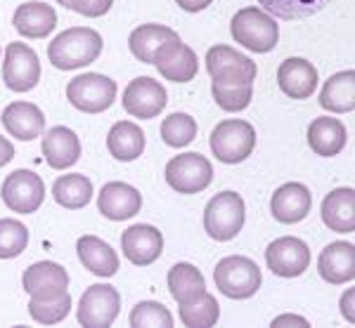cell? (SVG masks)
<instances>
[{
	"instance_id": "cell-1",
	"label": "cell",
	"mask_w": 355,
	"mask_h": 328,
	"mask_svg": "<svg viewBox=\"0 0 355 328\" xmlns=\"http://www.w3.org/2000/svg\"><path fill=\"white\" fill-rule=\"evenodd\" d=\"M102 48H105V43L95 28L73 26L53 38V43L48 45V60L53 62L55 69L73 71V69L93 64L100 57Z\"/></svg>"
},
{
	"instance_id": "cell-2",
	"label": "cell",
	"mask_w": 355,
	"mask_h": 328,
	"mask_svg": "<svg viewBox=\"0 0 355 328\" xmlns=\"http://www.w3.org/2000/svg\"><path fill=\"white\" fill-rule=\"evenodd\" d=\"M232 40L251 53L266 55L275 50L279 40V26L266 10L261 8H242L230 21Z\"/></svg>"
},
{
	"instance_id": "cell-3",
	"label": "cell",
	"mask_w": 355,
	"mask_h": 328,
	"mask_svg": "<svg viewBox=\"0 0 355 328\" xmlns=\"http://www.w3.org/2000/svg\"><path fill=\"white\" fill-rule=\"evenodd\" d=\"M216 289L230 300H246L261 289L263 276L259 264L244 255H227L214 269Z\"/></svg>"
},
{
	"instance_id": "cell-4",
	"label": "cell",
	"mask_w": 355,
	"mask_h": 328,
	"mask_svg": "<svg viewBox=\"0 0 355 328\" xmlns=\"http://www.w3.org/2000/svg\"><path fill=\"white\" fill-rule=\"evenodd\" d=\"M209 147L220 163H242V161L251 156V152L256 147V130L251 123L239 118L220 120L214 128V132H211Z\"/></svg>"
},
{
	"instance_id": "cell-5",
	"label": "cell",
	"mask_w": 355,
	"mask_h": 328,
	"mask_svg": "<svg viewBox=\"0 0 355 328\" xmlns=\"http://www.w3.org/2000/svg\"><path fill=\"white\" fill-rule=\"evenodd\" d=\"M246 220L244 199L237 192H220L206 203L204 229L216 241H232L242 232Z\"/></svg>"
},
{
	"instance_id": "cell-6",
	"label": "cell",
	"mask_w": 355,
	"mask_h": 328,
	"mask_svg": "<svg viewBox=\"0 0 355 328\" xmlns=\"http://www.w3.org/2000/svg\"><path fill=\"white\" fill-rule=\"evenodd\" d=\"M116 80L102 73H81L67 85V100L83 113H102L116 100Z\"/></svg>"
},
{
	"instance_id": "cell-7",
	"label": "cell",
	"mask_w": 355,
	"mask_h": 328,
	"mask_svg": "<svg viewBox=\"0 0 355 328\" xmlns=\"http://www.w3.org/2000/svg\"><path fill=\"white\" fill-rule=\"evenodd\" d=\"M206 71L211 76V83L218 85H251L259 73L256 62L237 53L227 45H214L206 53Z\"/></svg>"
},
{
	"instance_id": "cell-8",
	"label": "cell",
	"mask_w": 355,
	"mask_h": 328,
	"mask_svg": "<svg viewBox=\"0 0 355 328\" xmlns=\"http://www.w3.org/2000/svg\"><path fill=\"white\" fill-rule=\"evenodd\" d=\"M166 182L178 194H199L214 182V165L202 154H180L166 163Z\"/></svg>"
},
{
	"instance_id": "cell-9",
	"label": "cell",
	"mask_w": 355,
	"mask_h": 328,
	"mask_svg": "<svg viewBox=\"0 0 355 328\" xmlns=\"http://www.w3.org/2000/svg\"><path fill=\"white\" fill-rule=\"evenodd\" d=\"M121 312V295L110 284H95L85 289L78 304V324L85 328H107Z\"/></svg>"
},
{
	"instance_id": "cell-10",
	"label": "cell",
	"mask_w": 355,
	"mask_h": 328,
	"mask_svg": "<svg viewBox=\"0 0 355 328\" xmlns=\"http://www.w3.org/2000/svg\"><path fill=\"white\" fill-rule=\"evenodd\" d=\"M0 197L12 212L28 215V212H36L43 206L45 182L41 175L31 170H15L12 175L5 177Z\"/></svg>"
},
{
	"instance_id": "cell-11",
	"label": "cell",
	"mask_w": 355,
	"mask_h": 328,
	"mask_svg": "<svg viewBox=\"0 0 355 328\" xmlns=\"http://www.w3.org/2000/svg\"><path fill=\"white\" fill-rule=\"evenodd\" d=\"M3 80L12 92H28L41 80V62L24 43H10L5 48Z\"/></svg>"
},
{
	"instance_id": "cell-12",
	"label": "cell",
	"mask_w": 355,
	"mask_h": 328,
	"mask_svg": "<svg viewBox=\"0 0 355 328\" xmlns=\"http://www.w3.org/2000/svg\"><path fill=\"white\" fill-rule=\"evenodd\" d=\"M121 104L130 116L150 120L157 118L166 109L168 95H166V88L159 80H154L150 76H140L125 85Z\"/></svg>"
},
{
	"instance_id": "cell-13",
	"label": "cell",
	"mask_w": 355,
	"mask_h": 328,
	"mask_svg": "<svg viewBox=\"0 0 355 328\" xmlns=\"http://www.w3.org/2000/svg\"><path fill=\"white\" fill-rule=\"evenodd\" d=\"M266 262L268 269L275 276L282 279H296L308 269L311 264V250L308 244L296 237H282L275 239L266 250Z\"/></svg>"
},
{
	"instance_id": "cell-14",
	"label": "cell",
	"mask_w": 355,
	"mask_h": 328,
	"mask_svg": "<svg viewBox=\"0 0 355 328\" xmlns=\"http://www.w3.org/2000/svg\"><path fill=\"white\" fill-rule=\"evenodd\" d=\"M152 64L171 83H187V80L197 76V69H199L194 50L190 45L182 43L180 36L173 40H166L162 48L157 50Z\"/></svg>"
},
{
	"instance_id": "cell-15",
	"label": "cell",
	"mask_w": 355,
	"mask_h": 328,
	"mask_svg": "<svg viewBox=\"0 0 355 328\" xmlns=\"http://www.w3.org/2000/svg\"><path fill=\"white\" fill-rule=\"evenodd\" d=\"M121 250L137 267L157 262L164 250V237L152 224H133L121 234Z\"/></svg>"
},
{
	"instance_id": "cell-16",
	"label": "cell",
	"mask_w": 355,
	"mask_h": 328,
	"mask_svg": "<svg viewBox=\"0 0 355 328\" xmlns=\"http://www.w3.org/2000/svg\"><path fill=\"white\" fill-rule=\"evenodd\" d=\"M142 208V197L135 187L125 182H107L97 197V210L112 222L135 217Z\"/></svg>"
},
{
	"instance_id": "cell-17",
	"label": "cell",
	"mask_w": 355,
	"mask_h": 328,
	"mask_svg": "<svg viewBox=\"0 0 355 328\" xmlns=\"http://www.w3.org/2000/svg\"><path fill=\"white\" fill-rule=\"evenodd\" d=\"M277 85L289 100H308L318 90V69L303 57H289L277 69Z\"/></svg>"
},
{
	"instance_id": "cell-18",
	"label": "cell",
	"mask_w": 355,
	"mask_h": 328,
	"mask_svg": "<svg viewBox=\"0 0 355 328\" xmlns=\"http://www.w3.org/2000/svg\"><path fill=\"white\" fill-rule=\"evenodd\" d=\"M313 197L308 192L306 184L289 182L282 184L270 199V212L277 222L282 224H296L311 212Z\"/></svg>"
},
{
	"instance_id": "cell-19",
	"label": "cell",
	"mask_w": 355,
	"mask_h": 328,
	"mask_svg": "<svg viewBox=\"0 0 355 328\" xmlns=\"http://www.w3.org/2000/svg\"><path fill=\"white\" fill-rule=\"evenodd\" d=\"M21 286H24V291L31 298H50L67 291L69 274L62 264L43 260L26 269L24 276H21Z\"/></svg>"
},
{
	"instance_id": "cell-20",
	"label": "cell",
	"mask_w": 355,
	"mask_h": 328,
	"mask_svg": "<svg viewBox=\"0 0 355 328\" xmlns=\"http://www.w3.org/2000/svg\"><path fill=\"white\" fill-rule=\"evenodd\" d=\"M43 156L48 161L50 168L64 170L71 168L78 158H81V140L71 128L57 125L48 130L43 137Z\"/></svg>"
},
{
	"instance_id": "cell-21",
	"label": "cell",
	"mask_w": 355,
	"mask_h": 328,
	"mask_svg": "<svg viewBox=\"0 0 355 328\" xmlns=\"http://www.w3.org/2000/svg\"><path fill=\"white\" fill-rule=\"evenodd\" d=\"M0 120H3L5 130L21 142H31L36 137H41L45 128L43 111L31 102H12V104H8Z\"/></svg>"
},
{
	"instance_id": "cell-22",
	"label": "cell",
	"mask_w": 355,
	"mask_h": 328,
	"mask_svg": "<svg viewBox=\"0 0 355 328\" xmlns=\"http://www.w3.org/2000/svg\"><path fill=\"white\" fill-rule=\"evenodd\" d=\"M320 276L327 284L341 286L355 279V246L346 241H334L322 250L318 262Z\"/></svg>"
},
{
	"instance_id": "cell-23",
	"label": "cell",
	"mask_w": 355,
	"mask_h": 328,
	"mask_svg": "<svg viewBox=\"0 0 355 328\" xmlns=\"http://www.w3.org/2000/svg\"><path fill=\"white\" fill-rule=\"evenodd\" d=\"M12 24L17 28V33L24 38H45L55 31L57 26V12L50 8L48 3H38V0H31V3H24L15 10Z\"/></svg>"
},
{
	"instance_id": "cell-24",
	"label": "cell",
	"mask_w": 355,
	"mask_h": 328,
	"mask_svg": "<svg viewBox=\"0 0 355 328\" xmlns=\"http://www.w3.org/2000/svg\"><path fill=\"white\" fill-rule=\"evenodd\" d=\"M322 222L336 234L355 232V192L351 187L334 189L324 197Z\"/></svg>"
},
{
	"instance_id": "cell-25",
	"label": "cell",
	"mask_w": 355,
	"mask_h": 328,
	"mask_svg": "<svg viewBox=\"0 0 355 328\" xmlns=\"http://www.w3.org/2000/svg\"><path fill=\"white\" fill-rule=\"evenodd\" d=\"M348 130L339 118H315L308 125V145L318 156L329 158L346 149Z\"/></svg>"
},
{
	"instance_id": "cell-26",
	"label": "cell",
	"mask_w": 355,
	"mask_h": 328,
	"mask_svg": "<svg viewBox=\"0 0 355 328\" xmlns=\"http://www.w3.org/2000/svg\"><path fill=\"white\" fill-rule=\"evenodd\" d=\"M78 260L90 274L110 279L119 272V255L107 241L97 237H81L76 244Z\"/></svg>"
},
{
	"instance_id": "cell-27",
	"label": "cell",
	"mask_w": 355,
	"mask_h": 328,
	"mask_svg": "<svg viewBox=\"0 0 355 328\" xmlns=\"http://www.w3.org/2000/svg\"><path fill=\"white\" fill-rule=\"evenodd\" d=\"M320 107L331 113H351L355 109V71H339L327 78L320 92Z\"/></svg>"
},
{
	"instance_id": "cell-28",
	"label": "cell",
	"mask_w": 355,
	"mask_h": 328,
	"mask_svg": "<svg viewBox=\"0 0 355 328\" xmlns=\"http://www.w3.org/2000/svg\"><path fill=\"white\" fill-rule=\"evenodd\" d=\"M107 149L116 161H123V163L135 161L145 152V132L130 120H119L107 135Z\"/></svg>"
},
{
	"instance_id": "cell-29",
	"label": "cell",
	"mask_w": 355,
	"mask_h": 328,
	"mask_svg": "<svg viewBox=\"0 0 355 328\" xmlns=\"http://www.w3.org/2000/svg\"><path fill=\"white\" fill-rule=\"evenodd\" d=\"M168 291L178 304L192 302L206 293V279L194 264L178 262L168 269Z\"/></svg>"
},
{
	"instance_id": "cell-30",
	"label": "cell",
	"mask_w": 355,
	"mask_h": 328,
	"mask_svg": "<svg viewBox=\"0 0 355 328\" xmlns=\"http://www.w3.org/2000/svg\"><path fill=\"white\" fill-rule=\"evenodd\" d=\"M178 38V33L173 28L164 26V24H142L130 31L128 36V48L137 62H145V64H152L157 50L162 48L166 40Z\"/></svg>"
},
{
	"instance_id": "cell-31",
	"label": "cell",
	"mask_w": 355,
	"mask_h": 328,
	"mask_svg": "<svg viewBox=\"0 0 355 328\" xmlns=\"http://www.w3.org/2000/svg\"><path fill=\"white\" fill-rule=\"evenodd\" d=\"M53 197L62 208L69 210L85 208L90 203V199H93V182L85 175H78V172L62 175L53 184Z\"/></svg>"
},
{
	"instance_id": "cell-32",
	"label": "cell",
	"mask_w": 355,
	"mask_h": 328,
	"mask_svg": "<svg viewBox=\"0 0 355 328\" xmlns=\"http://www.w3.org/2000/svg\"><path fill=\"white\" fill-rule=\"evenodd\" d=\"M259 3L270 17L296 21V19H308V17L322 12L331 0H259Z\"/></svg>"
},
{
	"instance_id": "cell-33",
	"label": "cell",
	"mask_w": 355,
	"mask_h": 328,
	"mask_svg": "<svg viewBox=\"0 0 355 328\" xmlns=\"http://www.w3.org/2000/svg\"><path fill=\"white\" fill-rule=\"evenodd\" d=\"M178 314H180L182 324L190 328H211L218 324V319H220V304L214 295L204 293L197 300L180 304Z\"/></svg>"
},
{
	"instance_id": "cell-34",
	"label": "cell",
	"mask_w": 355,
	"mask_h": 328,
	"mask_svg": "<svg viewBox=\"0 0 355 328\" xmlns=\"http://www.w3.org/2000/svg\"><path fill=\"white\" fill-rule=\"evenodd\" d=\"M69 309H71V295H69V291H62L50 298H31V302H28L31 319L43 326H53L64 321Z\"/></svg>"
},
{
	"instance_id": "cell-35",
	"label": "cell",
	"mask_w": 355,
	"mask_h": 328,
	"mask_svg": "<svg viewBox=\"0 0 355 328\" xmlns=\"http://www.w3.org/2000/svg\"><path fill=\"white\" fill-rule=\"evenodd\" d=\"M197 137V120L190 113H171L162 123V140L168 147H187Z\"/></svg>"
},
{
	"instance_id": "cell-36",
	"label": "cell",
	"mask_w": 355,
	"mask_h": 328,
	"mask_svg": "<svg viewBox=\"0 0 355 328\" xmlns=\"http://www.w3.org/2000/svg\"><path fill=\"white\" fill-rule=\"evenodd\" d=\"M28 246V229L19 220L3 217L0 220V260H12L21 255Z\"/></svg>"
},
{
	"instance_id": "cell-37",
	"label": "cell",
	"mask_w": 355,
	"mask_h": 328,
	"mask_svg": "<svg viewBox=\"0 0 355 328\" xmlns=\"http://www.w3.org/2000/svg\"><path fill=\"white\" fill-rule=\"evenodd\" d=\"M130 326L133 328H171L173 326V316L162 302L145 300L137 302L130 312Z\"/></svg>"
},
{
	"instance_id": "cell-38",
	"label": "cell",
	"mask_w": 355,
	"mask_h": 328,
	"mask_svg": "<svg viewBox=\"0 0 355 328\" xmlns=\"http://www.w3.org/2000/svg\"><path fill=\"white\" fill-rule=\"evenodd\" d=\"M211 92L214 100L223 111H244L251 104L254 97V83L251 85H218L211 83Z\"/></svg>"
},
{
	"instance_id": "cell-39",
	"label": "cell",
	"mask_w": 355,
	"mask_h": 328,
	"mask_svg": "<svg viewBox=\"0 0 355 328\" xmlns=\"http://www.w3.org/2000/svg\"><path fill=\"white\" fill-rule=\"evenodd\" d=\"M57 3H60L62 8L73 10V12L95 19V17H102V15L110 12L114 0H57Z\"/></svg>"
},
{
	"instance_id": "cell-40",
	"label": "cell",
	"mask_w": 355,
	"mask_h": 328,
	"mask_svg": "<svg viewBox=\"0 0 355 328\" xmlns=\"http://www.w3.org/2000/svg\"><path fill=\"white\" fill-rule=\"evenodd\" d=\"M282 326H301V328H308V319H303V316H296V314H282L277 316V319L272 321V328H282Z\"/></svg>"
},
{
	"instance_id": "cell-41",
	"label": "cell",
	"mask_w": 355,
	"mask_h": 328,
	"mask_svg": "<svg viewBox=\"0 0 355 328\" xmlns=\"http://www.w3.org/2000/svg\"><path fill=\"white\" fill-rule=\"evenodd\" d=\"M353 298H355V291H353V289H348V291L341 295V314L346 316L348 324H355V314H353Z\"/></svg>"
},
{
	"instance_id": "cell-42",
	"label": "cell",
	"mask_w": 355,
	"mask_h": 328,
	"mask_svg": "<svg viewBox=\"0 0 355 328\" xmlns=\"http://www.w3.org/2000/svg\"><path fill=\"white\" fill-rule=\"evenodd\" d=\"M214 0H175V5H180L185 12H202Z\"/></svg>"
},
{
	"instance_id": "cell-43",
	"label": "cell",
	"mask_w": 355,
	"mask_h": 328,
	"mask_svg": "<svg viewBox=\"0 0 355 328\" xmlns=\"http://www.w3.org/2000/svg\"><path fill=\"white\" fill-rule=\"evenodd\" d=\"M15 158V147L10 140H5L3 135H0V168H3L5 163H10V161Z\"/></svg>"
},
{
	"instance_id": "cell-44",
	"label": "cell",
	"mask_w": 355,
	"mask_h": 328,
	"mask_svg": "<svg viewBox=\"0 0 355 328\" xmlns=\"http://www.w3.org/2000/svg\"><path fill=\"white\" fill-rule=\"evenodd\" d=\"M0 57H3V48H0Z\"/></svg>"
}]
</instances>
